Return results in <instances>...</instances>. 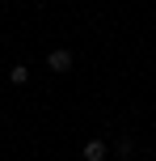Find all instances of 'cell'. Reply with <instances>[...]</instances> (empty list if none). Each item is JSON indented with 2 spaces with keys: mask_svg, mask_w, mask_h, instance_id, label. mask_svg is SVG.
<instances>
[{
  "mask_svg": "<svg viewBox=\"0 0 156 161\" xmlns=\"http://www.w3.org/2000/svg\"><path fill=\"white\" fill-rule=\"evenodd\" d=\"M72 64H76V59H72L68 47H55V51L47 55V68H51V72H72Z\"/></svg>",
  "mask_w": 156,
  "mask_h": 161,
  "instance_id": "1",
  "label": "cell"
},
{
  "mask_svg": "<svg viewBox=\"0 0 156 161\" xmlns=\"http://www.w3.org/2000/svg\"><path fill=\"white\" fill-rule=\"evenodd\" d=\"M84 161H106V144L101 140H89L84 144Z\"/></svg>",
  "mask_w": 156,
  "mask_h": 161,
  "instance_id": "2",
  "label": "cell"
},
{
  "mask_svg": "<svg viewBox=\"0 0 156 161\" xmlns=\"http://www.w3.org/2000/svg\"><path fill=\"white\" fill-rule=\"evenodd\" d=\"M8 80H13V85H25V80H30V68H25V64H17L13 72H8Z\"/></svg>",
  "mask_w": 156,
  "mask_h": 161,
  "instance_id": "3",
  "label": "cell"
},
{
  "mask_svg": "<svg viewBox=\"0 0 156 161\" xmlns=\"http://www.w3.org/2000/svg\"><path fill=\"white\" fill-rule=\"evenodd\" d=\"M114 148H118V157H131V153H135V144H131V140H118Z\"/></svg>",
  "mask_w": 156,
  "mask_h": 161,
  "instance_id": "4",
  "label": "cell"
}]
</instances>
